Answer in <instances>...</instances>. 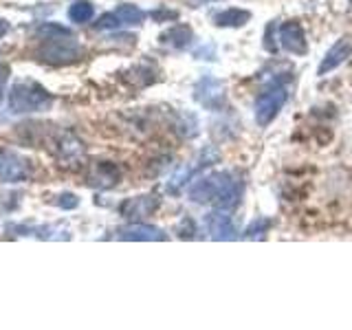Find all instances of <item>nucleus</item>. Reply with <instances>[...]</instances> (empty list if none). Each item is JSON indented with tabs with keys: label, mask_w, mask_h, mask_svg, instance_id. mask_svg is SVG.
Returning <instances> with one entry per match:
<instances>
[{
	"label": "nucleus",
	"mask_w": 352,
	"mask_h": 330,
	"mask_svg": "<svg viewBox=\"0 0 352 330\" xmlns=\"http://www.w3.org/2000/svg\"><path fill=\"white\" fill-rule=\"evenodd\" d=\"M157 207H159L157 196H137L121 205V214L130 220H139L143 216H150Z\"/></svg>",
	"instance_id": "11"
},
{
	"label": "nucleus",
	"mask_w": 352,
	"mask_h": 330,
	"mask_svg": "<svg viewBox=\"0 0 352 330\" xmlns=\"http://www.w3.org/2000/svg\"><path fill=\"white\" fill-rule=\"evenodd\" d=\"M31 176V163L11 150H0V183H22Z\"/></svg>",
	"instance_id": "5"
},
{
	"label": "nucleus",
	"mask_w": 352,
	"mask_h": 330,
	"mask_svg": "<svg viewBox=\"0 0 352 330\" xmlns=\"http://www.w3.org/2000/svg\"><path fill=\"white\" fill-rule=\"evenodd\" d=\"M196 99L207 108H220L225 104V88L214 77H205L196 86Z\"/></svg>",
	"instance_id": "9"
},
{
	"label": "nucleus",
	"mask_w": 352,
	"mask_h": 330,
	"mask_svg": "<svg viewBox=\"0 0 352 330\" xmlns=\"http://www.w3.org/2000/svg\"><path fill=\"white\" fill-rule=\"evenodd\" d=\"M352 55V40L350 38H339L333 47H330V51L324 55V60L322 64H319V75H326L330 71H335L337 66L344 64L348 58Z\"/></svg>",
	"instance_id": "7"
},
{
	"label": "nucleus",
	"mask_w": 352,
	"mask_h": 330,
	"mask_svg": "<svg viewBox=\"0 0 352 330\" xmlns=\"http://www.w3.org/2000/svg\"><path fill=\"white\" fill-rule=\"evenodd\" d=\"M350 3H352V0H350Z\"/></svg>",
	"instance_id": "20"
},
{
	"label": "nucleus",
	"mask_w": 352,
	"mask_h": 330,
	"mask_svg": "<svg viewBox=\"0 0 352 330\" xmlns=\"http://www.w3.org/2000/svg\"><path fill=\"white\" fill-rule=\"evenodd\" d=\"M207 229L214 240H234L236 238V227L231 223V216L225 212V209L207 216Z\"/></svg>",
	"instance_id": "10"
},
{
	"label": "nucleus",
	"mask_w": 352,
	"mask_h": 330,
	"mask_svg": "<svg viewBox=\"0 0 352 330\" xmlns=\"http://www.w3.org/2000/svg\"><path fill=\"white\" fill-rule=\"evenodd\" d=\"M286 97H289V93H286V88L282 86H273L269 88V91H264L258 99H256V106H253V110H256V121L260 126H269L271 121L280 115L282 106L286 104Z\"/></svg>",
	"instance_id": "4"
},
{
	"label": "nucleus",
	"mask_w": 352,
	"mask_h": 330,
	"mask_svg": "<svg viewBox=\"0 0 352 330\" xmlns=\"http://www.w3.org/2000/svg\"><path fill=\"white\" fill-rule=\"evenodd\" d=\"M146 20V14L137 5H121L113 14H106L99 18L97 29H124V27H137Z\"/></svg>",
	"instance_id": "6"
},
{
	"label": "nucleus",
	"mask_w": 352,
	"mask_h": 330,
	"mask_svg": "<svg viewBox=\"0 0 352 330\" xmlns=\"http://www.w3.org/2000/svg\"><path fill=\"white\" fill-rule=\"evenodd\" d=\"M53 104V95L44 86H40L33 80H25L14 84L9 91V108L11 113L27 115V113H42L49 110Z\"/></svg>",
	"instance_id": "3"
},
{
	"label": "nucleus",
	"mask_w": 352,
	"mask_h": 330,
	"mask_svg": "<svg viewBox=\"0 0 352 330\" xmlns=\"http://www.w3.org/2000/svg\"><path fill=\"white\" fill-rule=\"evenodd\" d=\"M196 3H214V0H196Z\"/></svg>",
	"instance_id": "19"
},
{
	"label": "nucleus",
	"mask_w": 352,
	"mask_h": 330,
	"mask_svg": "<svg viewBox=\"0 0 352 330\" xmlns=\"http://www.w3.org/2000/svg\"><path fill=\"white\" fill-rule=\"evenodd\" d=\"M119 179V172L115 165H110V163H102V165H97V170L93 174V181L97 187H113Z\"/></svg>",
	"instance_id": "15"
},
{
	"label": "nucleus",
	"mask_w": 352,
	"mask_h": 330,
	"mask_svg": "<svg viewBox=\"0 0 352 330\" xmlns=\"http://www.w3.org/2000/svg\"><path fill=\"white\" fill-rule=\"evenodd\" d=\"M95 9H93V3H88V0H75V3L71 5L69 9V18L73 22H77V25H84V22H88L93 18Z\"/></svg>",
	"instance_id": "16"
},
{
	"label": "nucleus",
	"mask_w": 352,
	"mask_h": 330,
	"mask_svg": "<svg viewBox=\"0 0 352 330\" xmlns=\"http://www.w3.org/2000/svg\"><path fill=\"white\" fill-rule=\"evenodd\" d=\"M249 18L251 14L245 9H227L223 14H216L214 22L218 27H242V25H247Z\"/></svg>",
	"instance_id": "14"
},
{
	"label": "nucleus",
	"mask_w": 352,
	"mask_h": 330,
	"mask_svg": "<svg viewBox=\"0 0 352 330\" xmlns=\"http://www.w3.org/2000/svg\"><path fill=\"white\" fill-rule=\"evenodd\" d=\"M75 205H77V198H75V196H71V194H64V196L60 198V207L71 209V207H75Z\"/></svg>",
	"instance_id": "17"
},
{
	"label": "nucleus",
	"mask_w": 352,
	"mask_h": 330,
	"mask_svg": "<svg viewBox=\"0 0 352 330\" xmlns=\"http://www.w3.org/2000/svg\"><path fill=\"white\" fill-rule=\"evenodd\" d=\"M9 31V25H7V22L5 20H0V38H3L5 36V33Z\"/></svg>",
	"instance_id": "18"
},
{
	"label": "nucleus",
	"mask_w": 352,
	"mask_h": 330,
	"mask_svg": "<svg viewBox=\"0 0 352 330\" xmlns=\"http://www.w3.org/2000/svg\"><path fill=\"white\" fill-rule=\"evenodd\" d=\"M119 238L121 240H165V234L159 227H152V225H143V223H135V225H128L124 229H119Z\"/></svg>",
	"instance_id": "12"
},
{
	"label": "nucleus",
	"mask_w": 352,
	"mask_h": 330,
	"mask_svg": "<svg viewBox=\"0 0 352 330\" xmlns=\"http://www.w3.org/2000/svg\"><path fill=\"white\" fill-rule=\"evenodd\" d=\"M38 38L42 42V47L38 51V60L47 64L64 66L75 62L82 55V47L77 44V38L66 27L42 25L38 29Z\"/></svg>",
	"instance_id": "2"
},
{
	"label": "nucleus",
	"mask_w": 352,
	"mask_h": 330,
	"mask_svg": "<svg viewBox=\"0 0 352 330\" xmlns=\"http://www.w3.org/2000/svg\"><path fill=\"white\" fill-rule=\"evenodd\" d=\"M280 42L282 47L289 51V53H295V55H304L308 51L306 47V36H304V29L300 22H286L280 29Z\"/></svg>",
	"instance_id": "8"
},
{
	"label": "nucleus",
	"mask_w": 352,
	"mask_h": 330,
	"mask_svg": "<svg viewBox=\"0 0 352 330\" xmlns=\"http://www.w3.org/2000/svg\"><path fill=\"white\" fill-rule=\"evenodd\" d=\"M242 194V183L229 172H214L203 176L190 187V198L194 203H209L218 209H229L238 205Z\"/></svg>",
	"instance_id": "1"
},
{
	"label": "nucleus",
	"mask_w": 352,
	"mask_h": 330,
	"mask_svg": "<svg viewBox=\"0 0 352 330\" xmlns=\"http://www.w3.org/2000/svg\"><path fill=\"white\" fill-rule=\"evenodd\" d=\"M161 42L163 44H170L174 49H185L187 44L192 42V31L190 27H172L170 31H165L161 36Z\"/></svg>",
	"instance_id": "13"
}]
</instances>
